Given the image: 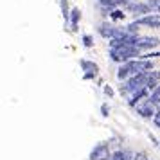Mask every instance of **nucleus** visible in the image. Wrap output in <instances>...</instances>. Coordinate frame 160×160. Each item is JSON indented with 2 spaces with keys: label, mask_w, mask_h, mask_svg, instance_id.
<instances>
[{
  "label": "nucleus",
  "mask_w": 160,
  "mask_h": 160,
  "mask_svg": "<svg viewBox=\"0 0 160 160\" xmlns=\"http://www.w3.org/2000/svg\"><path fill=\"white\" fill-rule=\"evenodd\" d=\"M148 78H149V72H138V74H133L130 76L126 81H122V85L119 87V92L121 95H131L133 92H137L140 88L146 87V83H148Z\"/></svg>",
  "instance_id": "nucleus-1"
},
{
  "label": "nucleus",
  "mask_w": 160,
  "mask_h": 160,
  "mask_svg": "<svg viewBox=\"0 0 160 160\" xmlns=\"http://www.w3.org/2000/svg\"><path fill=\"white\" fill-rule=\"evenodd\" d=\"M140 58V49L137 45H121L115 49H110V59L117 63H126L130 59Z\"/></svg>",
  "instance_id": "nucleus-2"
},
{
  "label": "nucleus",
  "mask_w": 160,
  "mask_h": 160,
  "mask_svg": "<svg viewBox=\"0 0 160 160\" xmlns=\"http://www.w3.org/2000/svg\"><path fill=\"white\" fill-rule=\"evenodd\" d=\"M110 157H112V153H110L108 142H99L90 151V160H110Z\"/></svg>",
  "instance_id": "nucleus-3"
},
{
  "label": "nucleus",
  "mask_w": 160,
  "mask_h": 160,
  "mask_svg": "<svg viewBox=\"0 0 160 160\" xmlns=\"http://www.w3.org/2000/svg\"><path fill=\"white\" fill-rule=\"evenodd\" d=\"M97 32H99L102 38H106V40H112V38L122 36L124 32H128V31H126V29H119V27L112 25V23H101V25L97 27Z\"/></svg>",
  "instance_id": "nucleus-4"
},
{
  "label": "nucleus",
  "mask_w": 160,
  "mask_h": 160,
  "mask_svg": "<svg viewBox=\"0 0 160 160\" xmlns=\"http://www.w3.org/2000/svg\"><path fill=\"white\" fill-rule=\"evenodd\" d=\"M126 9H128V13H131L135 18L153 13V8L148 4V2H146V4H142V2H138V0H137V2H130V4L126 6Z\"/></svg>",
  "instance_id": "nucleus-5"
},
{
  "label": "nucleus",
  "mask_w": 160,
  "mask_h": 160,
  "mask_svg": "<svg viewBox=\"0 0 160 160\" xmlns=\"http://www.w3.org/2000/svg\"><path fill=\"white\" fill-rule=\"evenodd\" d=\"M138 25H144V27H151V29H160V13H149V15L138 16L135 18Z\"/></svg>",
  "instance_id": "nucleus-6"
},
{
  "label": "nucleus",
  "mask_w": 160,
  "mask_h": 160,
  "mask_svg": "<svg viewBox=\"0 0 160 160\" xmlns=\"http://www.w3.org/2000/svg\"><path fill=\"white\" fill-rule=\"evenodd\" d=\"M149 94H151V90H149L148 87L140 88V90H137V92H133V94L130 95L128 104H130V106H133V108H137V106L144 101V99H148V97H149Z\"/></svg>",
  "instance_id": "nucleus-7"
},
{
  "label": "nucleus",
  "mask_w": 160,
  "mask_h": 160,
  "mask_svg": "<svg viewBox=\"0 0 160 160\" xmlns=\"http://www.w3.org/2000/svg\"><path fill=\"white\" fill-rule=\"evenodd\" d=\"M140 51H144V49H153V47H157L160 45V38H155V36H138L137 42H135Z\"/></svg>",
  "instance_id": "nucleus-8"
},
{
  "label": "nucleus",
  "mask_w": 160,
  "mask_h": 160,
  "mask_svg": "<svg viewBox=\"0 0 160 160\" xmlns=\"http://www.w3.org/2000/svg\"><path fill=\"white\" fill-rule=\"evenodd\" d=\"M157 110L158 108H157L155 104H151L149 101H146L144 104H138L137 106V113L142 117V119H153L155 113H157Z\"/></svg>",
  "instance_id": "nucleus-9"
},
{
  "label": "nucleus",
  "mask_w": 160,
  "mask_h": 160,
  "mask_svg": "<svg viewBox=\"0 0 160 160\" xmlns=\"http://www.w3.org/2000/svg\"><path fill=\"white\" fill-rule=\"evenodd\" d=\"M158 81H160V72L158 70H151V72H149V78H148V83H146V87L153 92V90L160 85Z\"/></svg>",
  "instance_id": "nucleus-10"
},
{
  "label": "nucleus",
  "mask_w": 160,
  "mask_h": 160,
  "mask_svg": "<svg viewBox=\"0 0 160 160\" xmlns=\"http://www.w3.org/2000/svg\"><path fill=\"white\" fill-rule=\"evenodd\" d=\"M133 153L131 151H122V149H117L115 153H112L110 160H133Z\"/></svg>",
  "instance_id": "nucleus-11"
},
{
  "label": "nucleus",
  "mask_w": 160,
  "mask_h": 160,
  "mask_svg": "<svg viewBox=\"0 0 160 160\" xmlns=\"http://www.w3.org/2000/svg\"><path fill=\"white\" fill-rule=\"evenodd\" d=\"M79 18H81V11H79L78 8H74L72 11H70V27H72L74 32L78 31V23H79Z\"/></svg>",
  "instance_id": "nucleus-12"
},
{
  "label": "nucleus",
  "mask_w": 160,
  "mask_h": 160,
  "mask_svg": "<svg viewBox=\"0 0 160 160\" xmlns=\"http://www.w3.org/2000/svg\"><path fill=\"white\" fill-rule=\"evenodd\" d=\"M79 65H81V68H83L85 72H94V74H97V70H99L94 61H88V59H81Z\"/></svg>",
  "instance_id": "nucleus-13"
},
{
  "label": "nucleus",
  "mask_w": 160,
  "mask_h": 160,
  "mask_svg": "<svg viewBox=\"0 0 160 160\" xmlns=\"http://www.w3.org/2000/svg\"><path fill=\"white\" fill-rule=\"evenodd\" d=\"M148 101L151 102V104H155L157 108L160 106V85H158L157 88H155V90H153L151 94H149V97H148Z\"/></svg>",
  "instance_id": "nucleus-14"
},
{
  "label": "nucleus",
  "mask_w": 160,
  "mask_h": 160,
  "mask_svg": "<svg viewBox=\"0 0 160 160\" xmlns=\"http://www.w3.org/2000/svg\"><path fill=\"white\" fill-rule=\"evenodd\" d=\"M59 6H61V15L65 18V22H70V11H68V2L67 0H59Z\"/></svg>",
  "instance_id": "nucleus-15"
},
{
  "label": "nucleus",
  "mask_w": 160,
  "mask_h": 160,
  "mask_svg": "<svg viewBox=\"0 0 160 160\" xmlns=\"http://www.w3.org/2000/svg\"><path fill=\"white\" fill-rule=\"evenodd\" d=\"M124 15H126V13H124L122 9H113V11H112V15H110V18H112V20H124Z\"/></svg>",
  "instance_id": "nucleus-16"
},
{
  "label": "nucleus",
  "mask_w": 160,
  "mask_h": 160,
  "mask_svg": "<svg viewBox=\"0 0 160 160\" xmlns=\"http://www.w3.org/2000/svg\"><path fill=\"white\" fill-rule=\"evenodd\" d=\"M126 31L128 32H133V34H138V23H137V20L133 23H130V25H126Z\"/></svg>",
  "instance_id": "nucleus-17"
},
{
  "label": "nucleus",
  "mask_w": 160,
  "mask_h": 160,
  "mask_svg": "<svg viewBox=\"0 0 160 160\" xmlns=\"http://www.w3.org/2000/svg\"><path fill=\"white\" fill-rule=\"evenodd\" d=\"M83 45H85V47H88V49H90V47L94 45V38L90 36V34H85V36H83Z\"/></svg>",
  "instance_id": "nucleus-18"
},
{
  "label": "nucleus",
  "mask_w": 160,
  "mask_h": 160,
  "mask_svg": "<svg viewBox=\"0 0 160 160\" xmlns=\"http://www.w3.org/2000/svg\"><path fill=\"white\" fill-rule=\"evenodd\" d=\"M149 6L153 8V11H157V13H160V0H146Z\"/></svg>",
  "instance_id": "nucleus-19"
},
{
  "label": "nucleus",
  "mask_w": 160,
  "mask_h": 160,
  "mask_svg": "<svg viewBox=\"0 0 160 160\" xmlns=\"http://www.w3.org/2000/svg\"><path fill=\"white\" fill-rule=\"evenodd\" d=\"M140 58H144V59H153V58H160V52H149V54H144V56H140Z\"/></svg>",
  "instance_id": "nucleus-20"
},
{
  "label": "nucleus",
  "mask_w": 160,
  "mask_h": 160,
  "mask_svg": "<svg viewBox=\"0 0 160 160\" xmlns=\"http://www.w3.org/2000/svg\"><path fill=\"white\" fill-rule=\"evenodd\" d=\"M108 113H110V106H108V104H101V115L102 117H108Z\"/></svg>",
  "instance_id": "nucleus-21"
},
{
  "label": "nucleus",
  "mask_w": 160,
  "mask_h": 160,
  "mask_svg": "<svg viewBox=\"0 0 160 160\" xmlns=\"http://www.w3.org/2000/svg\"><path fill=\"white\" fill-rule=\"evenodd\" d=\"M133 160H148V157H146V153H137L133 157Z\"/></svg>",
  "instance_id": "nucleus-22"
},
{
  "label": "nucleus",
  "mask_w": 160,
  "mask_h": 160,
  "mask_svg": "<svg viewBox=\"0 0 160 160\" xmlns=\"http://www.w3.org/2000/svg\"><path fill=\"white\" fill-rule=\"evenodd\" d=\"M104 94L108 95V97H113V90H112V87H104Z\"/></svg>",
  "instance_id": "nucleus-23"
},
{
  "label": "nucleus",
  "mask_w": 160,
  "mask_h": 160,
  "mask_svg": "<svg viewBox=\"0 0 160 160\" xmlns=\"http://www.w3.org/2000/svg\"><path fill=\"white\" fill-rule=\"evenodd\" d=\"M97 74H94V72H85V79H94Z\"/></svg>",
  "instance_id": "nucleus-24"
},
{
  "label": "nucleus",
  "mask_w": 160,
  "mask_h": 160,
  "mask_svg": "<svg viewBox=\"0 0 160 160\" xmlns=\"http://www.w3.org/2000/svg\"><path fill=\"white\" fill-rule=\"evenodd\" d=\"M130 2H137V0H130Z\"/></svg>",
  "instance_id": "nucleus-25"
},
{
  "label": "nucleus",
  "mask_w": 160,
  "mask_h": 160,
  "mask_svg": "<svg viewBox=\"0 0 160 160\" xmlns=\"http://www.w3.org/2000/svg\"><path fill=\"white\" fill-rule=\"evenodd\" d=\"M158 108H160V106H158Z\"/></svg>",
  "instance_id": "nucleus-26"
}]
</instances>
